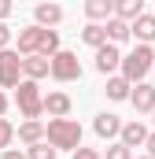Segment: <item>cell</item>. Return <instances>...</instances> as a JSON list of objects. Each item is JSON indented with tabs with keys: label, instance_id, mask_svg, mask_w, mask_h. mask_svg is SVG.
<instances>
[{
	"label": "cell",
	"instance_id": "obj_1",
	"mask_svg": "<svg viewBox=\"0 0 155 159\" xmlns=\"http://www.w3.org/2000/svg\"><path fill=\"white\" fill-rule=\"evenodd\" d=\"M44 137H48V144L59 152V148H78L81 144V126L74 119H52L44 126Z\"/></svg>",
	"mask_w": 155,
	"mask_h": 159
},
{
	"label": "cell",
	"instance_id": "obj_2",
	"mask_svg": "<svg viewBox=\"0 0 155 159\" xmlns=\"http://www.w3.org/2000/svg\"><path fill=\"white\" fill-rule=\"evenodd\" d=\"M118 67H122V78L126 81H144V74L155 67V52L148 48V44H137L129 56H122Z\"/></svg>",
	"mask_w": 155,
	"mask_h": 159
},
{
	"label": "cell",
	"instance_id": "obj_3",
	"mask_svg": "<svg viewBox=\"0 0 155 159\" xmlns=\"http://www.w3.org/2000/svg\"><path fill=\"white\" fill-rule=\"evenodd\" d=\"M48 74L55 81H74V78H81V63H78V56L74 52H55V56H48Z\"/></svg>",
	"mask_w": 155,
	"mask_h": 159
},
{
	"label": "cell",
	"instance_id": "obj_4",
	"mask_svg": "<svg viewBox=\"0 0 155 159\" xmlns=\"http://www.w3.org/2000/svg\"><path fill=\"white\" fill-rule=\"evenodd\" d=\"M15 100H19V111L26 115V119H41V89H37V81H30V78H22L19 81V93H15Z\"/></svg>",
	"mask_w": 155,
	"mask_h": 159
},
{
	"label": "cell",
	"instance_id": "obj_5",
	"mask_svg": "<svg viewBox=\"0 0 155 159\" xmlns=\"http://www.w3.org/2000/svg\"><path fill=\"white\" fill-rule=\"evenodd\" d=\"M19 74H22V59H19V52L0 48V85H4V89H15V85H19Z\"/></svg>",
	"mask_w": 155,
	"mask_h": 159
},
{
	"label": "cell",
	"instance_id": "obj_6",
	"mask_svg": "<svg viewBox=\"0 0 155 159\" xmlns=\"http://www.w3.org/2000/svg\"><path fill=\"white\" fill-rule=\"evenodd\" d=\"M118 63H122V52H118L111 41H104L96 48V70L100 74H111V70H118Z\"/></svg>",
	"mask_w": 155,
	"mask_h": 159
},
{
	"label": "cell",
	"instance_id": "obj_7",
	"mask_svg": "<svg viewBox=\"0 0 155 159\" xmlns=\"http://www.w3.org/2000/svg\"><path fill=\"white\" fill-rule=\"evenodd\" d=\"M41 107H44L52 119H67V115H70V96H67V93H48V96H41Z\"/></svg>",
	"mask_w": 155,
	"mask_h": 159
},
{
	"label": "cell",
	"instance_id": "obj_8",
	"mask_svg": "<svg viewBox=\"0 0 155 159\" xmlns=\"http://www.w3.org/2000/svg\"><path fill=\"white\" fill-rule=\"evenodd\" d=\"M33 19H37V26H59L63 22V7L52 4V0H41L37 11H33Z\"/></svg>",
	"mask_w": 155,
	"mask_h": 159
},
{
	"label": "cell",
	"instance_id": "obj_9",
	"mask_svg": "<svg viewBox=\"0 0 155 159\" xmlns=\"http://www.w3.org/2000/svg\"><path fill=\"white\" fill-rule=\"evenodd\" d=\"M129 100H133L137 111H152V107H155V85L137 81V89H129Z\"/></svg>",
	"mask_w": 155,
	"mask_h": 159
},
{
	"label": "cell",
	"instance_id": "obj_10",
	"mask_svg": "<svg viewBox=\"0 0 155 159\" xmlns=\"http://www.w3.org/2000/svg\"><path fill=\"white\" fill-rule=\"evenodd\" d=\"M22 74L30 81H41V78H48V56H22Z\"/></svg>",
	"mask_w": 155,
	"mask_h": 159
},
{
	"label": "cell",
	"instance_id": "obj_11",
	"mask_svg": "<svg viewBox=\"0 0 155 159\" xmlns=\"http://www.w3.org/2000/svg\"><path fill=\"white\" fill-rule=\"evenodd\" d=\"M129 34H137V41L140 44H148V41H155V15H137L133 22H129Z\"/></svg>",
	"mask_w": 155,
	"mask_h": 159
},
{
	"label": "cell",
	"instance_id": "obj_12",
	"mask_svg": "<svg viewBox=\"0 0 155 159\" xmlns=\"http://www.w3.org/2000/svg\"><path fill=\"white\" fill-rule=\"evenodd\" d=\"M41 30H44V26H26V30H19V56H33V52H37Z\"/></svg>",
	"mask_w": 155,
	"mask_h": 159
},
{
	"label": "cell",
	"instance_id": "obj_13",
	"mask_svg": "<svg viewBox=\"0 0 155 159\" xmlns=\"http://www.w3.org/2000/svg\"><path fill=\"white\" fill-rule=\"evenodd\" d=\"M118 137H122V144H126V148H137V144H144V141H148V129H144L140 122H126V126L118 129Z\"/></svg>",
	"mask_w": 155,
	"mask_h": 159
},
{
	"label": "cell",
	"instance_id": "obj_14",
	"mask_svg": "<svg viewBox=\"0 0 155 159\" xmlns=\"http://www.w3.org/2000/svg\"><path fill=\"white\" fill-rule=\"evenodd\" d=\"M92 129H96L100 137H107V141H111V137H118V129H122V119H118V115H107V111H104V115H96Z\"/></svg>",
	"mask_w": 155,
	"mask_h": 159
},
{
	"label": "cell",
	"instance_id": "obj_15",
	"mask_svg": "<svg viewBox=\"0 0 155 159\" xmlns=\"http://www.w3.org/2000/svg\"><path fill=\"white\" fill-rule=\"evenodd\" d=\"M19 141L22 144H37V141H44V126H41V119H26L22 126H19Z\"/></svg>",
	"mask_w": 155,
	"mask_h": 159
},
{
	"label": "cell",
	"instance_id": "obj_16",
	"mask_svg": "<svg viewBox=\"0 0 155 159\" xmlns=\"http://www.w3.org/2000/svg\"><path fill=\"white\" fill-rule=\"evenodd\" d=\"M104 30H107V41H111V44L129 41V22H126V19H118V15H111V19H107V26H104Z\"/></svg>",
	"mask_w": 155,
	"mask_h": 159
},
{
	"label": "cell",
	"instance_id": "obj_17",
	"mask_svg": "<svg viewBox=\"0 0 155 159\" xmlns=\"http://www.w3.org/2000/svg\"><path fill=\"white\" fill-rule=\"evenodd\" d=\"M85 15L96 22V19H111L115 15V0H85Z\"/></svg>",
	"mask_w": 155,
	"mask_h": 159
},
{
	"label": "cell",
	"instance_id": "obj_18",
	"mask_svg": "<svg viewBox=\"0 0 155 159\" xmlns=\"http://www.w3.org/2000/svg\"><path fill=\"white\" fill-rule=\"evenodd\" d=\"M140 11H144V0H115V15L126 22H133Z\"/></svg>",
	"mask_w": 155,
	"mask_h": 159
},
{
	"label": "cell",
	"instance_id": "obj_19",
	"mask_svg": "<svg viewBox=\"0 0 155 159\" xmlns=\"http://www.w3.org/2000/svg\"><path fill=\"white\" fill-rule=\"evenodd\" d=\"M129 89H133V81H126L122 74L107 78V96H111V100H129Z\"/></svg>",
	"mask_w": 155,
	"mask_h": 159
},
{
	"label": "cell",
	"instance_id": "obj_20",
	"mask_svg": "<svg viewBox=\"0 0 155 159\" xmlns=\"http://www.w3.org/2000/svg\"><path fill=\"white\" fill-rule=\"evenodd\" d=\"M81 41H85V44H92V48H100V44L107 41V30H104L100 22H89V26L81 30Z\"/></svg>",
	"mask_w": 155,
	"mask_h": 159
},
{
	"label": "cell",
	"instance_id": "obj_21",
	"mask_svg": "<svg viewBox=\"0 0 155 159\" xmlns=\"http://www.w3.org/2000/svg\"><path fill=\"white\" fill-rule=\"evenodd\" d=\"M59 152L48 144V141H37V144H30V152H26V159H55Z\"/></svg>",
	"mask_w": 155,
	"mask_h": 159
},
{
	"label": "cell",
	"instance_id": "obj_22",
	"mask_svg": "<svg viewBox=\"0 0 155 159\" xmlns=\"http://www.w3.org/2000/svg\"><path fill=\"white\" fill-rule=\"evenodd\" d=\"M100 159H133V148H126V144L118 141V144L107 148V156H100Z\"/></svg>",
	"mask_w": 155,
	"mask_h": 159
},
{
	"label": "cell",
	"instance_id": "obj_23",
	"mask_svg": "<svg viewBox=\"0 0 155 159\" xmlns=\"http://www.w3.org/2000/svg\"><path fill=\"white\" fill-rule=\"evenodd\" d=\"M11 141H15V129H11V122H7V119H0V148H7Z\"/></svg>",
	"mask_w": 155,
	"mask_h": 159
},
{
	"label": "cell",
	"instance_id": "obj_24",
	"mask_svg": "<svg viewBox=\"0 0 155 159\" xmlns=\"http://www.w3.org/2000/svg\"><path fill=\"white\" fill-rule=\"evenodd\" d=\"M74 159H100V152H96V148H81V144H78V148H74Z\"/></svg>",
	"mask_w": 155,
	"mask_h": 159
},
{
	"label": "cell",
	"instance_id": "obj_25",
	"mask_svg": "<svg viewBox=\"0 0 155 159\" xmlns=\"http://www.w3.org/2000/svg\"><path fill=\"white\" fill-rule=\"evenodd\" d=\"M7 41H11V26L0 22V48H7Z\"/></svg>",
	"mask_w": 155,
	"mask_h": 159
},
{
	"label": "cell",
	"instance_id": "obj_26",
	"mask_svg": "<svg viewBox=\"0 0 155 159\" xmlns=\"http://www.w3.org/2000/svg\"><path fill=\"white\" fill-rule=\"evenodd\" d=\"M0 159H26V152H15V148H4Z\"/></svg>",
	"mask_w": 155,
	"mask_h": 159
},
{
	"label": "cell",
	"instance_id": "obj_27",
	"mask_svg": "<svg viewBox=\"0 0 155 159\" xmlns=\"http://www.w3.org/2000/svg\"><path fill=\"white\" fill-rule=\"evenodd\" d=\"M7 15H11V0H0V22H4Z\"/></svg>",
	"mask_w": 155,
	"mask_h": 159
},
{
	"label": "cell",
	"instance_id": "obj_28",
	"mask_svg": "<svg viewBox=\"0 0 155 159\" xmlns=\"http://www.w3.org/2000/svg\"><path fill=\"white\" fill-rule=\"evenodd\" d=\"M144 144H148V156L155 159V133H148V141H144Z\"/></svg>",
	"mask_w": 155,
	"mask_h": 159
},
{
	"label": "cell",
	"instance_id": "obj_29",
	"mask_svg": "<svg viewBox=\"0 0 155 159\" xmlns=\"http://www.w3.org/2000/svg\"><path fill=\"white\" fill-rule=\"evenodd\" d=\"M4 111H7V96L0 93V115H4Z\"/></svg>",
	"mask_w": 155,
	"mask_h": 159
},
{
	"label": "cell",
	"instance_id": "obj_30",
	"mask_svg": "<svg viewBox=\"0 0 155 159\" xmlns=\"http://www.w3.org/2000/svg\"><path fill=\"white\" fill-rule=\"evenodd\" d=\"M140 159H152V156H140Z\"/></svg>",
	"mask_w": 155,
	"mask_h": 159
},
{
	"label": "cell",
	"instance_id": "obj_31",
	"mask_svg": "<svg viewBox=\"0 0 155 159\" xmlns=\"http://www.w3.org/2000/svg\"><path fill=\"white\" fill-rule=\"evenodd\" d=\"M152 115H155V107H152Z\"/></svg>",
	"mask_w": 155,
	"mask_h": 159
}]
</instances>
